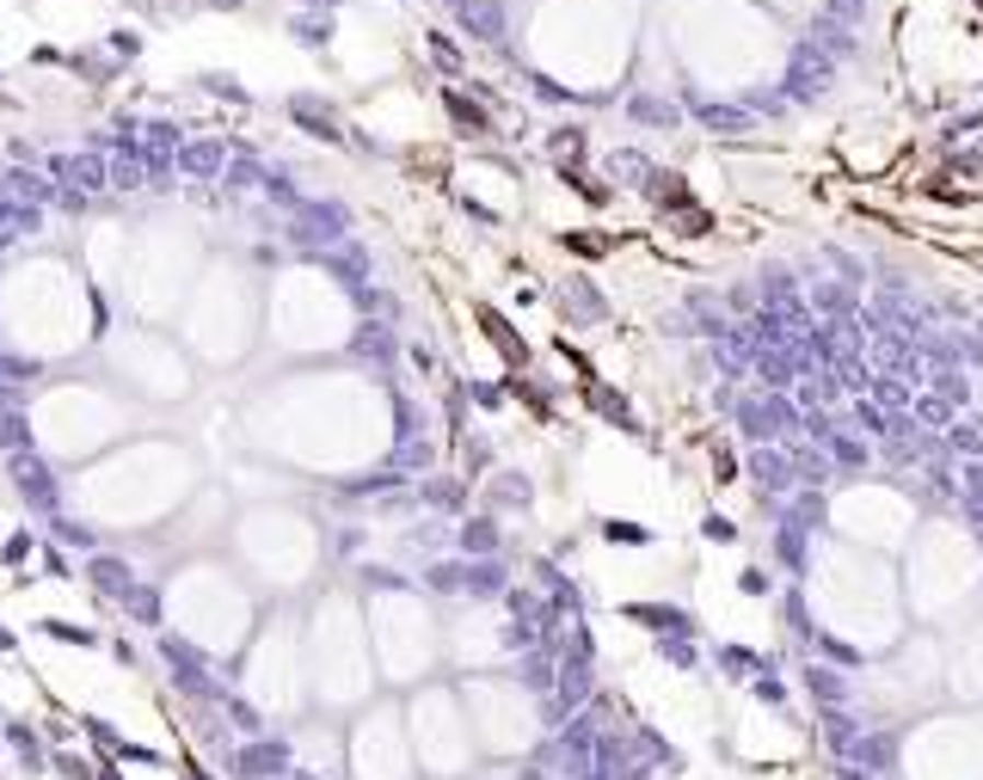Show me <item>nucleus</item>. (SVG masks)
<instances>
[{
  "instance_id": "obj_1",
  "label": "nucleus",
  "mask_w": 983,
  "mask_h": 780,
  "mask_svg": "<svg viewBox=\"0 0 983 780\" xmlns=\"http://www.w3.org/2000/svg\"><path fill=\"white\" fill-rule=\"evenodd\" d=\"M296 768V737L289 732H265V737H240L228 749V775L235 780H277Z\"/></svg>"
},
{
  "instance_id": "obj_2",
  "label": "nucleus",
  "mask_w": 983,
  "mask_h": 780,
  "mask_svg": "<svg viewBox=\"0 0 983 780\" xmlns=\"http://www.w3.org/2000/svg\"><path fill=\"white\" fill-rule=\"evenodd\" d=\"M799 688H805L812 713H843V707H860V682L848 670H836V664H824V657H805V664H799Z\"/></svg>"
},
{
  "instance_id": "obj_3",
  "label": "nucleus",
  "mask_w": 983,
  "mask_h": 780,
  "mask_svg": "<svg viewBox=\"0 0 983 780\" xmlns=\"http://www.w3.org/2000/svg\"><path fill=\"white\" fill-rule=\"evenodd\" d=\"M621 737H627V762L652 768V775H683V768H688V756H683V749H676L664 732H658L652 719H627Z\"/></svg>"
},
{
  "instance_id": "obj_4",
  "label": "nucleus",
  "mask_w": 983,
  "mask_h": 780,
  "mask_svg": "<svg viewBox=\"0 0 983 780\" xmlns=\"http://www.w3.org/2000/svg\"><path fill=\"white\" fill-rule=\"evenodd\" d=\"M867 725H873V719L860 713V707H843V713H812V737H818V749H824L830 762H855Z\"/></svg>"
},
{
  "instance_id": "obj_5",
  "label": "nucleus",
  "mask_w": 983,
  "mask_h": 780,
  "mask_svg": "<svg viewBox=\"0 0 983 780\" xmlns=\"http://www.w3.org/2000/svg\"><path fill=\"white\" fill-rule=\"evenodd\" d=\"M744 695L756 707H768L775 719H793L799 713V695H793V682H787V652H763V670L750 676Z\"/></svg>"
},
{
  "instance_id": "obj_6",
  "label": "nucleus",
  "mask_w": 983,
  "mask_h": 780,
  "mask_svg": "<svg viewBox=\"0 0 983 780\" xmlns=\"http://www.w3.org/2000/svg\"><path fill=\"white\" fill-rule=\"evenodd\" d=\"M775 615H780V640L799 645V652H812L818 633H824V627L812 621V603H805V590H799V584H787V590H780Z\"/></svg>"
},
{
  "instance_id": "obj_7",
  "label": "nucleus",
  "mask_w": 983,
  "mask_h": 780,
  "mask_svg": "<svg viewBox=\"0 0 983 780\" xmlns=\"http://www.w3.org/2000/svg\"><path fill=\"white\" fill-rule=\"evenodd\" d=\"M621 621H633V627H645V633H701V621L688 609H676V603H621Z\"/></svg>"
},
{
  "instance_id": "obj_8",
  "label": "nucleus",
  "mask_w": 983,
  "mask_h": 780,
  "mask_svg": "<svg viewBox=\"0 0 983 780\" xmlns=\"http://www.w3.org/2000/svg\"><path fill=\"white\" fill-rule=\"evenodd\" d=\"M707 664L719 670V682L750 688V676L763 670V652H756V645H738V640H719V645H707Z\"/></svg>"
},
{
  "instance_id": "obj_9",
  "label": "nucleus",
  "mask_w": 983,
  "mask_h": 780,
  "mask_svg": "<svg viewBox=\"0 0 983 780\" xmlns=\"http://www.w3.org/2000/svg\"><path fill=\"white\" fill-rule=\"evenodd\" d=\"M750 480L763 485V492H787V485H793V461H787V449H775V443L750 449Z\"/></svg>"
},
{
  "instance_id": "obj_10",
  "label": "nucleus",
  "mask_w": 983,
  "mask_h": 780,
  "mask_svg": "<svg viewBox=\"0 0 983 780\" xmlns=\"http://www.w3.org/2000/svg\"><path fill=\"white\" fill-rule=\"evenodd\" d=\"M652 652L664 657V664H671L676 676H695L707 664V652H701V640H695V633H658L652 640Z\"/></svg>"
},
{
  "instance_id": "obj_11",
  "label": "nucleus",
  "mask_w": 983,
  "mask_h": 780,
  "mask_svg": "<svg viewBox=\"0 0 983 780\" xmlns=\"http://www.w3.org/2000/svg\"><path fill=\"white\" fill-rule=\"evenodd\" d=\"M7 749H13L32 775H44V768H49V744L37 737V725H25V719H7Z\"/></svg>"
},
{
  "instance_id": "obj_12",
  "label": "nucleus",
  "mask_w": 983,
  "mask_h": 780,
  "mask_svg": "<svg viewBox=\"0 0 983 780\" xmlns=\"http://www.w3.org/2000/svg\"><path fill=\"white\" fill-rule=\"evenodd\" d=\"M584 406L591 412H603V418L609 424H621V431H640V418H633V406H627L621 393L615 388H603V381H591V375H584Z\"/></svg>"
},
{
  "instance_id": "obj_13",
  "label": "nucleus",
  "mask_w": 983,
  "mask_h": 780,
  "mask_svg": "<svg viewBox=\"0 0 983 780\" xmlns=\"http://www.w3.org/2000/svg\"><path fill=\"white\" fill-rule=\"evenodd\" d=\"M805 657H824V664H836V670H848V676L867 670V652H860L855 640H843V633H818V645Z\"/></svg>"
},
{
  "instance_id": "obj_14",
  "label": "nucleus",
  "mask_w": 983,
  "mask_h": 780,
  "mask_svg": "<svg viewBox=\"0 0 983 780\" xmlns=\"http://www.w3.org/2000/svg\"><path fill=\"white\" fill-rule=\"evenodd\" d=\"M596 529H603V541H609V547H652L658 541L652 523H633V516H603Z\"/></svg>"
},
{
  "instance_id": "obj_15",
  "label": "nucleus",
  "mask_w": 983,
  "mask_h": 780,
  "mask_svg": "<svg viewBox=\"0 0 983 780\" xmlns=\"http://www.w3.org/2000/svg\"><path fill=\"white\" fill-rule=\"evenodd\" d=\"M461 553H468V560L499 553V523H492V516H473L468 529H461Z\"/></svg>"
},
{
  "instance_id": "obj_16",
  "label": "nucleus",
  "mask_w": 983,
  "mask_h": 780,
  "mask_svg": "<svg viewBox=\"0 0 983 780\" xmlns=\"http://www.w3.org/2000/svg\"><path fill=\"white\" fill-rule=\"evenodd\" d=\"M565 252H578V259H603V252H615L621 240L615 234H596V228H572V234H560Z\"/></svg>"
},
{
  "instance_id": "obj_17",
  "label": "nucleus",
  "mask_w": 983,
  "mask_h": 780,
  "mask_svg": "<svg viewBox=\"0 0 983 780\" xmlns=\"http://www.w3.org/2000/svg\"><path fill=\"white\" fill-rule=\"evenodd\" d=\"M480 326L492 332V344H499V351H504V357H511V363H529V351H523V339H516V332L504 326V320H499V313H492V308H480Z\"/></svg>"
},
{
  "instance_id": "obj_18",
  "label": "nucleus",
  "mask_w": 983,
  "mask_h": 780,
  "mask_svg": "<svg viewBox=\"0 0 983 780\" xmlns=\"http://www.w3.org/2000/svg\"><path fill=\"white\" fill-rule=\"evenodd\" d=\"M952 449L965 461H983V418H952Z\"/></svg>"
},
{
  "instance_id": "obj_19",
  "label": "nucleus",
  "mask_w": 983,
  "mask_h": 780,
  "mask_svg": "<svg viewBox=\"0 0 983 780\" xmlns=\"http://www.w3.org/2000/svg\"><path fill=\"white\" fill-rule=\"evenodd\" d=\"M49 775H62V780H99V768L87 762V756H68V749H49Z\"/></svg>"
},
{
  "instance_id": "obj_20",
  "label": "nucleus",
  "mask_w": 983,
  "mask_h": 780,
  "mask_svg": "<svg viewBox=\"0 0 983 780\" xmlns=\"http://www.w3.org/2000/svg\"><path fill=\"white\" fill-rule=\"evenodd\" d=\"M738 596H750V603L775 596V577H768V565H744V572H738Z\"/></svg>"
},
{
  "instance_id": "obj_21",
  "label": "nucleus",
  "mask_w": 983,
  "mask_h": 780,
  "mask_svg": "<svg viewBox=\"0 0 983 780\" xmlns=\"http://www.w3.org/2000/svg\"><path fill=\"white\" fill-rule=\"evenodd\" d=\"M701 535H707L713 547H738V523H732L725 511H707V516H701Z\"/></svg>"
},
{
  "instance_id": "obj_22",
  "label": "nucleus",
  "mask_w": 983,
  "mask_h": 780,
  "mask_svg": "<svg viewBox=\"0 0 983 780\" xmlns=\"http://www.w3.org/2000/svg\"><path fill=\"white\" fill-rule=\"evenodd\" d=\"M916 418H922V424H947V431H952V400H940V393H922V400H916Z\"/></svg>"
},
{
  "instance_id": "obj_23",
  "label": "nucleus",
  "mask_w": 983,
  "mask_h": 780,
  "mask_svg": "<svg viewBox=\"0 0 983 780\" xmlns=\"http://www.w3.org/2000/svg\"><path fill=\"white\" fill-rule=\"evenodd\" d=\"M44 633L62 640V645H99V633H87V627H75V621H44Z\"/></svg>"
},
{
  "instance_id": "obj_24",
  "label": "nucleus",
  "mask_w": 983,
  "mask_h": 780,
  "mask_svg": "<svg viewBox=\"0 0 983 780\" xmlns=\"http://www.w3.org/2000/svg\"><path fill=\"white\" fill-rule=\"evenodd\" d=\"M424 498L443 504V511H461V485H455V480H431V485H424Z\"/></svg>"
},
{
  "instance_id": "obj_25",
  "label": "nucleus",
  "mask_w": 983,
  "mask_h": 780,
  "mask_svg": "<svg viewBox=\"0 0 983 780\" xmlns=\"http://www.w3.org/2000/svg\"><path fill=\"white\" fill-rule=\"evenodd\" d=\"M499 504H516V511H523V504H529V480H523V473L499 480Z\"/></svg>"
},
{
  "instance_id": "obj_26",
  "label": "nucleus",
  "mask_w": 983,
  "mask_h": 780,
  "mask_svg": "<svg viewBox=\"0 0 983 780\" xmlns=\"http://www.w3.org/2000/svg\"><path fill=\"white\" fill-rule=\"evenodd\" d=\"M277 780H320V775H308V768H289V775H277Z\"/></svg>"
},
{
  "instance_id": "obj_27",
  "label": "nucleus",
  "mask_w": 983,
  "mask_h": 780,
  "mask_svg": "<svg viewBox=\"0 0 983 780\" xmlns=\"http://www.w3.org/2000/svg\"><path fill=\"white\" fill-rule=\"evenodd\" d=\"M99 780H124V775H117V768H111V762H105V768H99Z\"/></svg>"
},
{
  "instance_id": "obj_28",
  "label": "nucleus",
  "mask_w": 983,
  "mask_h": 780,
  "mask_svg": "<svg viewBox=\"0 0 983 780\" xmlns=\"http://www.w3.org/2000/svg\"><path fill=\"white\" fill-rule=\"evenodd\" d=\"M0 652H13V633H7V627H0Z\"/></svg>"
}]
</instances>
